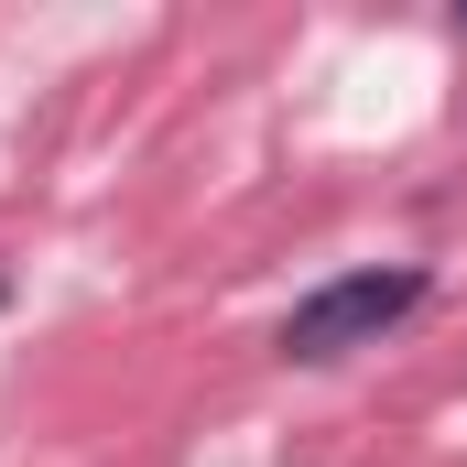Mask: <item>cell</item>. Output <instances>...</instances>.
Masks as SVG:
<instances>
[{
	"instance_id": "6da1fadb",
	"label": "cell",
	"mask_w": 467,
	"mask_h": 467,
	"mask_svg": "<svg viewBox=\"0 0 467 467\" xmlns=\"http://www.w3.org/2000/svg\"><path fill=\"white\" fill-rule=\"evenodd\" d=\"M435 305V272L424 261H369V272H337V283H316L294 316H283V337L272 348L294 358V369H337V358L380 348L402 316H424Z\"/></svg>"
},
{
	"instance_id": "7a4b0ae2",
	"label": "cell",
	"mask_w": 467,
	"mask_h": 467,
	"mask_svg": "<svg viewBox=\"0 0 467 467\" xmlns=\"http://www.w3.org/2000/svg\"><path fill=\"white\" fill-rule=\"evenodd\" d=\"M0 305H11V283H0Z\"/></svg>"
},
{
	"instance_id": "3957f363",
	"label": "cell",
	"mask_w": 467,
	"mask_h": 467,
	"mask_svg": "<svg viewBox=\"0 0 467 467\" xmlns=\"http://www.w3.org/2000/svg\"><path fill=\"white\" fill-rule=\"evenodd\" d=\"M457 33H467V11H457Z\"/></svg>"
}]
</instances>
